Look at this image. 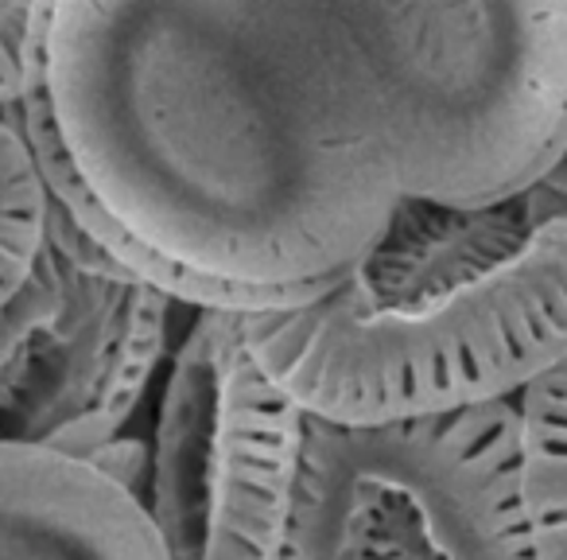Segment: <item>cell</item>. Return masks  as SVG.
<instances>
[{"label": "cell", "instance_id": "obj_1", "mask_svg": "<svg viewBox=\"0 0 567 560\" xmlns=\"http://www.w3.org/2000/svg\"><path fill=\"white\" fill-rule=\"evenodd\" d=\"M12 118L51 206L190 312L316 301L401 198L323 0H35Z\"/></svg>", "mask_w": 567, "mask_h": 560}, {"label": "cell", "instance_id": "obj_2", "mask_svg": "<svg viewBox=\"0 0 567 560\" xmlns=\"http://www.w3.org/2000/svg\"><path fill=\"white\" fill-rule=\"evenodd\" d=\"M245 339L331 425L517 401L567 358V156L494 203L401 195L327 293L245 312Z\"/></svg>", "mask_w": 567, "mask_h": 560}, {"label": "cell", "instance_id": "obj_3", "mask_svg": "<svg viewBox=\"0 0 567 560\" xmlns=\"http://www.w3.org/2000/svg\"><path fill=\"white\" fill-rule=\"evenodd\" d=\"M381 105L401 195L494 203L567 156V0H323Z\"/></svg>", "mask_w": 567, "mask_h": 560}, {"label": "cell", "instance_id": "obj_4", "mask_svg": "<svg viewBox=\"0 0 567 560\" xmlns=\"http://www.w3.org/2000/svg\"><path fill=\"white\" fill-rule=\"evenodd\" d=\"M280 560H540L517 401L370 428L311 417Z\"/></svg>", "mask_w": 567, "mask_h": 560}, {"label": "cell", "instance_id": "obj_5", "mask_svg": "<svg viewBox=\"0 0 567 560\" xmlns=\"http://www.w3.org/2000/svg\"><path fill=\"white\" fill-rule=\"evenodd\" d=\"M311 417L257 363L245 312H195L167 366L144 506L167 560H280Z\"/></svg>", "mask_w": 567, "mask_h": 560}, {"label": "cell", "instance_id": "obj_6", "mask_svg": "<svg viewBox=\"0 0 567 560\" xmlns=\"http://www.w3.org/2000/svg\"><path fill=\"white\" fill-rule=\"evenodd\" d=\"M175 308L51 206L32 273L0 304V448L94 459L121 440L167 350Z\"/></svg>", "mask_w": 567, "mask_h": 560}, {"label": "cell", "instance_id": "obj_7", "mask_svg": "<svg viewBox=\"0 0 567 560\" xmlns=\"http://www.w3.org/2000/svg\"><path fill=\"white\" fill-rule=\"evenodd\" d=\"M0 560H167L148 506L94 464L0 448Z\"/></svg>", "mask_w": 567, "mask_h": 560}, {"label": "cell", "instance_id": "obj_8", "mask_svg": "<svg viewBox=\"0 0 567 560\" xmlns=\"http://www.w3.org/2000/svg\"><path fill=\"white\" fill-rule=\"evenodd\" d=\"M520 498L540 560H567V358L517 397Z\"/></svg>", "mask_w": 567, "mask_h": 560}, {"label": "cell", "instance_id": "obj_9", "mask_svg": "<svg viewBox=\"0 0 567 560\" xmlns=\"http://www.w3.org/2000/svg\"><path fill=\"white\" fill-rule=\"evenodd\" d=\"M51 198L12 110H0V304L32 273L48 242Z\"/></svg>", "mask_w": 567, "mask_h": 560}, {"label": "cell", "instance_id": "obj_10", "mask_svg": "<svg viewBox=\"0 0 567 560\" xmlns=\"http://www.w3.org/2000/svg\"><path fill=\"white\" fill-rule=\"evenodd\" d=\"M35 0H0V110L24 98Z\"/></svg>", "mask_w": 567, "mask_h": 560}]
</instances>
